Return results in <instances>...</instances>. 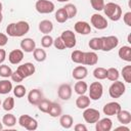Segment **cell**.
I'll list each match as a JSON object with an SVG mask.
<instances>
[{"instance_id": "obj_54", "label": "cell", "mask_w": 131, "mask_h": 131, "mask_svg": "<svg viewBox=\"0 0 131 131\" xmlns=\"http://www.w3.org/2000/svg\"><path fill=\"white\" fill-rule=\"evenodd\" d=\"M0 12H2V3L0 2Z\"/></svg>"}, {"instance_id": "obj_46", "label": "cell", "mask_w": 131, "mask_h": 131, "mask_svg": "<svg viewBox=\"0 0 131 131\" xmlns=\"http://www.w3.org/2000/svg\"><path fill=\"white\" fill-rule=\"evenodd\" d=\"M123 20H124V23H125L128 27H131V12H130V11H128V12H126V13L124 14Z\"/></svg>"}, {"instance_id": "obj_44", "label": "cell", "mask_w": 131, "mask_h": 131, "mask_svg": "<svg viewBox=\"0 0 131 131\" xmlns=\"http://www.w3.org/2000/svg\"><path fill=\"white\" fill-rule=\"evenodd\" d=\"M53 45H54V47H55L56 49H58V50H63V49H66V45H64V43H63V41H62V39H61L60 37H57L55 40H53Z\"/></svg>"}, {"instance_id": "obj_16", "label": "cell", "mask_w": 131, "mask_h": 131, "mask_svg": "<svg viewBox=\"0 0 131 131\" xmlns=\"http://www.w3.org/2000/svg\"><path fill=\"white\" fill-rule=\"evenodd\" d=\"M74 29L77 33L81 35H88L91 33V27L87 21H82V20L77 21L74 26Z\"/></svg>"}, {"instance_id": "obj_25", "label": "cell", "mask_w": 131, "mask_h": 131, "mask_svg": "<svg viewBox=\"0 0 131 131\" xmlns=\"http://www.w3.org/2000/svg\"><path fill=\"white\" fill-rule=\"evenodd\" d=\"M61 112H62V108H61V106H60L59 103H57V102H51L47 114H49V116L52 117V118H57V117H59L61 115Z\"/></svg>"}, {"instance_id": "obj_55", "label": "cell", "mask_w": 131, "mask_h": 131, "mask_svg": "<svg viewBox=\"0 0 131 131\" xmlns=\"http://www.w3.org/2000/svg\"><path fill=\"white\" fill-rule=\"evenodd\" d=\"M0 104H1V100H0Z\"/></svg>"}, {"instance_id": "obj_23", "label": "cell", "mask_w": 131, "mask_h": 131, "mask_svg": "<svg viewBox=\"0 0 131 131\" xmlns=\"http://www.w3.org/2000/svg\"><path fill=\"white\" fill-rule=\"evenodd\" d=\"M119 57L125 61H128L130 62L131 61V47L130 46H122L120 49H119Z\"/></svg>"}, {"instance_id": "obj_37", "label": "cell", "mask_w": 131, "mask_h": 131, "mask_svg": "<svg viewBox=\"0 0 131 131\" xmlns=\"http://www.w3.org/2000/svg\"><path fill=\"white\" fill-rule=\"evenodd\" d=\"M2 106H3V110H5V111H7V112L13 110V107H14V98L11 97V96H8V97L5 98V100L3 101Z\"/></svg>"}, {"instance_id": "obj_19", "label": "cell", "mask_w": 131, "mask_h": 131, "mask_svg": "<svg viewBox=\"0 0 131 131\" xmlns=\"http://www.w3.org/2000/svg\"><path fill=\"white\" fill-rule=\"evenodd\" d=\"M88 75V70L86 67L84 66H78L76 67L74 70H73V78L76 79V80H83L87 77Z\"/></svg>"}, {"instance_id": "obj_24", "label": "cell", "mask_w": 131, "mask_h": 131, "mask_svg": "<svg viewBox=\"0 0 131 131\" xmlns=\"http://www.w3.org/2000/svg\"><path fill=\"white\" fill-rule=\"evenodd\" d=\"M117 119L121 124L127 125L131 122V114H130V112L121 108V111L117 114Z\"/></svg>"}, {"instance_id": "obj_22", "label": "cell", "mask_w": 131, "mask_h": 131, "mask_svg": "<svg viewBox=\"0 0 131 131\" xmlns=\"http://www.w3.org/2000/svg\"><path fill=\"white\" fill-rule=\"evenodd\" d=\"M53 30V24L49 19H43L39 23V31L45 35L49 34Z\"/></svg>"}, {"instance_id": "obj_42", "label": "cell", "mask_w": 131, "mask_h": 131, "mask_svg": "<svg viewBox=\"0 0 131 131\" xmlns=\"http://www.w3.org/2000/svg\"><path fill=\"white\" fill-rule=\"evenodd\" d=\"M50 103H51V101H49L48 99L43 98V99L38 103V108H39V111H41L42 113H48Z\"/></svg>"}, {"instance_id": "obj_49", "label": "cell", "mask_w": 131, "mask_h": 131, "mask_svg": "<svg viewBox=\"0 0 131 131\" xmlns=\"http://www.w3.org/2000/svg\"><path fill=\"white\" fill-rule=\"evenodd\" d=\"M5 57H6V51L0 48V64L5 60Z\"/></svg>"}, {"instance_id": "obj_7", "label": "cell", "mask_w": 131, "mask_h": 131, "mask_svg": "<svg viewBox=\"0 0 131 131\" xmlns=\"http://www.w3.org/2000/svg\"><path fill=\"white\" fill-rule=\"evenodd\" d=\"M35 8L39 13L46 14L51 13L54 10V3L49 0H38L35 4Z\"/></svg>"}, {"instance_id": "obj_8", "label": "cell", "mask_w": 131, "mask_h": 131, "mask_svg": "<svg viewBox=\"0 0 131 131\" xmlns=\"http://www.w3.org/2000/svg\"><path fill=\"white\" fill-rule=\"evenodd\" d=\"M83 119L85 120L86 123L89 124H95L99 119H100V113L99 111L92 108V107H87L83 112Z\"/></svg>"}, {"instance_id": "obj_10", "label": "cell", "mask_w": 131, "mask_h": 131, "mask_svg": "<svg viewBox=\"0 0 131 131\" xmlns=\"http://www.w3.org/2000/svg\"><path fill=\"white\" fill-rule=\"evenodd\" d=\"M36 69H35V66L32 63V62H25L20 66L17 67L16 69V72L25 79V78H28L30 76H32L34 73H35Z\"/></svg>"}, {"instance_id": "obj_39", "label": "cell", "mask_w": 131, "mask_h": 131, "mask_svg": "<svg viewBox=\"0 0 131 131\" xmlns=\"http://www.w3.org/2000/svg\"><path fill=\"white\" fill-rule=\"evenodd\" d=\"M122 76L126 83H131V66H125L122 69Z\"/></svg>"}, {"instance_id": "obj_40", "label": "cell", "mask_w": 131, "mask_h": 131, "mask_svg": "<svg viewBox=\"0 0 131 131\" xmlns=\"http://www.w3.org/2000/svg\"><path fill=\"white\" fill-rule=\"evenodd\" d=\"M11 74H12V70L10 67H8L7 64H1L0 66V77L8 78L11 76Z\"/></svg>"}, {"instance_id": "obj_33", "label": "cell", "mask_w": 131, "mask_h": 131, "mask_svg": "<svg viewBox=\"0 0 131 131\" xmlns=\"http://www.w3.org/2000/svg\"><path fill=\"white\" fill-rule=\"evenodd\" d=\"M120 77V73L118 71V69L116 68H110L106 70V78L110 80V81H117Z\"/></svg>"}, {"instance_id": "obj_32", "label": "cell", "mask_w": 131, "mask_h": 131, "mask_svg": "<svg viewBox=\"0 0 131 131\" xmlns=\"http://www.w3.org/2000/svg\"><path fill=\"white\" fill-rule=\"evenodd\" d=\"M55 19H56V21L59 23V24L66 23V21L69 19L68 14H67V12H66V10H64L63 7L57 9V11L55 12Z\"/></svg>"}, {"instance_id": "obj_35", "label": "cell", "mask_w": 131, "mask_h": 131, "mask_svg": "<svg viewBox=\"0 0 131 131\" xmlns=\"http://www.w3.org/2000/svg\"><path fill=\"white\" fill-rule=\"evenodd\" d=\"M63 8H64V10H66L69 18H73V17L76 16V14H77V7L74 4H71V3L66 4L63 6Z\"/></svg>"}, {"instance_id": "obj_52", "label": "cell", "mask_w": 131, "mask_h": 131, "mask_svg": "<svg viewBox=\"0 0 131 131\" xmlns=\"http://www.w3.org/2000/svg\"><path fill=\"white\" fill-rule=\"evenodd\" d=\"M3 129V124H2V122H0V131Z\"/></svg>"}, {"instance_id": "obj_29", "label": "cell", "mask_w": 131, "mask_h": 131, "mask_svg": "<svg viewBox=\"0 0 131 131\" xmlns=\"http://www.w3.org/2000/svg\"><path fill=\"white\" fill-rule=\"evenodd\" d=\"M2 124L6 127H13L16 124V118L12 114H6L2 118Z\"/></svg>"}, {"instance_id": "obj_26", "label": "cell", "mask_w": 131, "mask_h": 131, "mask_svg": "<svg viewBox=\"0 0 131 131\" xmlns=\"http://www.w3.org/2000/svg\"><path fill=\"white\" fill-rule=\"evenodd\" d=\"M73 123H74V120H73V117L70 116V115H60V118H59V124L62 128L64 129H70L72 126H73Z\"/></svg>"}, {"instance_id": "obj_18", "label": "cell", "mask_w": 131, "mask_h": 131, "mask_svg": "<svg viewBox=\"0 0 131 131\" xmlns=\"http://www.w3.org/2000/svg\"><path fill=\"white\" fill-rule=\"evenodd\" d=\"M20 48L25 52H33L36 48V42L32 38H25L20 41Z\"/></svg>"}, {"instance_id": "obj_3", "label": "cell", "mask_w": 131, "mask_h": 131, "mask_svg": "<svg viewBox=\"0 0 131 131\" xmlns=\"http://www.w3.org/2000/svg\"><path fill=\"white\" fill-rule=\"evenodd\" d=\"M126 90V86L121 81H114L113 84L108 88V94L112 98H119L121 97Z\"/></svg>"}, {"instance_id": "obj_45", "label": "cell", "mask_w": 131, "mask_h": 131, "mask_svg": "<svg viewBox=\"0 0 131 131\" xmlns=\"http://www.w3.org/2000/svg\"><path fill=\"white\" fill-rule=\"evenodd\" d=\"M10 77H11V80H12L13 82H17V83H18V82H21V81L24 80V78H23L16 71H15V72H12V74H11Z\"/></svg>"}, {"instance_id": "obj_17", "label": "cell", "mask_w": 131, "mask_h": 131, "mask_svg": "<svg viewBox=\"0 0 131 131\" xmlns=\"http://www.w3.org/2000/svg\"><path fill=\"white\" fill-rule=\"evenodd\" d=\"M24 58V51L20 49H14L8 54V59L12 64H18Z\"/></svg>"}, {"instance_id": "obj_31", "label": "cell", "mask_w": 131, "mask_h": 131, "mask_svg": "<svg viewBox=\"0 0 131 131\" xmlns=\"http://www.w3.org/2000/svg\"><path fill=\"white\" fill-rule=\"evenodd\" d=\"M71 59L72 61L76 62V63H80L83 64V60H84V52L81 50H74L71 54Z\"/></svg>"}, {"instance_id": "obj_30", "label": "cell", "mask_w": 131, "mask_h": 131, "mask_svg": "<svg viewBox=\"0 0 131 131\" xmlns=\"http://www.w3.org/2000/svg\"><path fill=\"white\" fill-rule=\"evenodd\" d=\"M33 55H34V58L35 60H37L38 62H41V61H44L47 57V54H46V51L42 48H35L34 51H33Z\"/></svg>"}, {"instance_id": "obj_38", "label": "cell", "mask_w": 131, "mask_h": 131, "mask_svg": "<svg viewBox=\"0 0 131 131\" xmlns=\"http://www.w3.org/2000/svg\"><path fill=\"white\" fill-rule=\"evenodd\" d=\"M88 45H89L90 49H92V50H100V47H101V41H100V38L94 37V38L90 39Z\"/></svg>"}, {"instance_id": "obj_5", "label": "cell", "mask_w": 131, "mask_h": 131, "mask_svg": "<svg viewBox=\"0 0 131 131\" xmlns=\"http://www.w3.org/2000/svg\"><path fill=\"white\" fill-rule=\"evenodd\" d=\"M18 124L30 131H34L38 128V122L29 115H21L18 118Z\"/></svg>"}, {"instance_id": "obj_13", "label": "cell", "mask_w": 131, "mask_h": 131, "mask_svg": "<svg viewBox=\"0 0 131 131\" xmlns=\"http://www.w3.org/2000/svg\"><path fill=\"white\" fill-rule=\"evenodd\" d=\"M43 99V93L40 89H32L28 94V101L33 105H38V103Z\"/></svg>"}, {"instance_id": "obj_28", "label": "cell", "mask_w": 131, "mask_h": 131, "mask_svg": "<svg viewBox=\"0 0 131 131\" xmlns=\"http://www.w3.org/2000/svg\"><path fill=\"white\" fill-rule=\"evenodd\" d=\"M12 90V83L9 80H0V94H7Z\"/></svg>"}, {"instance_id": "obj_14", "label": "cell", "mask_w": 131, "mask_h": 131, "mask_svg": "<svg viewBox=\"0 0 131 131\" xmlns=\"http://www.w3.org/2000/svg\"><path fill=\"white\" fill-rule=\"evenodd\" d=\"M57 95L62 100H69L72 96V87L69 84H61L58 87Z\"/></svg>"}, {"instance_id": "obj_48", "label": "cell", "mask_w": 131, "mask_h": 131, "mask_svg": "<svg viewBox=\"0 0 131 131\" xmlns=\"http://www.w3.org/2000/svg\"><path fill=\"white\" fill-rule=\"evenodd\" d=\"M74 129L76 131H87V127L84 124H77V125H75Z\"/></svg>"}, {"instance_id": "obj_15", "label": "cell", "mask_w": 131, "mask_h": 131, "mask_svg": "<svg viewBox=\"0 0 131 131\" xmlns=\"http://www.w3.org/2000/svg\"><path fill=\"white\" fill-rule=\"evenodd\" d=\"M113 127V122L110 118H103L99 119L95 123V129L96 131H110Z\"/></svg>"}, {"instance_id": "obj_11", "label": "cell", "mask_w": 131, "mask_h": 131, "mask_svg": "<svg viewBox=\"0 0 131 131\" xmlns=\"http://www.w3.org/2000/svg\"><path fill=\"white\" fill-rule=\"evenodd\" d=\"M91 25L97 30H104L107 27V20L101 14L94 13L91 16Z\"/></svg>"}, {"instance_id": "obj_53", "label": "cell", "mask_w": 131, "mask_h": 131, "mask_svg": "<svg viewBox=\"0 0 131 131\" xmlns=\"http://www.w3.org/2000/svg\"><path fill=\"white\" fill-rule=\"evenodd\" d=\"M58 2H68V1H70V0H57Z\"/></svg>"}, {"instance_id": "obj_21", "label": "cell", "mask_w": 131, "mask_h": 131, "mask_svg": "<svg viewBox=\"0 0 131 131\" xmlns=\"http://www.w3.org/2000/svg\"><path fill=\"white\" fill-rule=\"evenodd\" d=\"M90 98L89 96H86L85 94L79 95V97L76 99V106L80 110H85L90 105Z\"/></svg>"}, {"instance_id": "obj_36", "label": "cell", "mask_w": 131, "mask_h": 131, "mask_svg": "<svg viewBox=\"0 0 131 131\" xmlns=\"http://www.w3.org/2000/svg\"><path fill=\"white\" fill-rule=\"evenodd\" d=\"M26 92H27V89H26V87L24 85L18 84L13 88V94H14V96H16L18 98L24 97L26 95Z\"/></svg>"}, {"instance_id": "obj_1", "label": "cell", "mask_w": 131, "mask_h": 131, "mask_svg": "<svg viewBox=\"0 0 131 131\" xmlns=\"http://www.w3.org/2000/svg\"><path fill=\"white\" fill-rule=\"evenodd\" d=\"M29 31H30V25L25 20L11 23L6 27V33L10 37H23Z\"/></svg>"}, {"instance_id": "obj_6", "label": "cell", "mask_w": 131, "mask_h": 131, "mask_svg": "<svg viewBox=\"0 0 131 131\" xmlns=\"http://www.w3.org/2000/svg\"><path fill=\"white\" fill-rule=\"evenodd\" d=\"M89 98L92 100H98L103 94V86L100 82H92L89 87Z\"/></svg>"}, {"instance_id": "obj_41", "label": "cell", "mask_w": 131, "mask_h": 131, "mask_svg": "<svg viewBox=\"0 0 131 131\" xmlns=\"http://www.w3.org/2000/svg\"><path fill=\"white\" fill-rule=\"evenodd\" d=\"M41 45L44 48L50 47L51 45H53V38L50 35H48V34L47 35H44L42 37V39H41Z\"/></svg>"}, {"instance_id": "obj_47", "label": "cell", "mask_w": 131, "mask_h": 131, "mask_svg": "<svg viewBox=\"0 0 131 131\" xmlns=\"http://www.w3.org/2000/svg\"><path fill=\"white\" fill-rule=\"evenodd\" d=\"M7 41H8V37L3 34V33H0V47H3L7 44Z\"/></svg>"}, {"instance_id": "obj_20", "label": "cell", "mask_w": 131, "mask_h": 131, "mask_svg": "<svg viewBox=\"0 0 131 131\" xmlns=\"http://www.w3.org/2000/svg\"><path fill=\"white\" fill-rule=\"evenodd\" d=\"M98 61V55L94 51H89V52H84V60L83 64L87 66H94Z\"/></svg>"}, {"instance_id": "obj_43", "label": "cell", "mask_w": 131, "mask_h": 131, "mask_svg": "<svg viewBox=\"0 0 131 131\" xmlns=\"http://www.w3.org/2000/svg\"><path fill=\"white\" fill-rule=\"evenodd\" d=\"M90 3H91V6L94 10H97V11L103 10L104 0H90Z\"/></svg>"}, {"instance_id": "obj_50", "label": "cell", "mask_w": 131, "mask_h": 131, "mask_svg": "<svg viewBox=\"0 0 131 131\" xmlns=\"http://www.w3.org/2000/svg\"><path fill=\"white\" fill-rule=\"evenodd\" d=\"M122 129H123V130H126V131H129V130H130L128 127H125V126H120V127L117 128V130H122Z\"/></svg>"}, {"instance_id": "obj_12", "label": "cell", "mask_w": 131, "mask_h": 131, "mask_svg": "<svg viewBox=\"0 0 131 131\" xmlns=\"http://www.w3.org/2000/svg\"><path fill=\"white\" fill-rule=\"evenodd\" d=\"M120 111H121V105H120V103L117 102V101L108 102V103L104 104V106H103V108H102L103 114L106 115V116H115V115H117Z\"/></svg>"}, {"instance_id": "obj_27", "label": "cell", "mask_w": 131, "mask_h": 131, "mask_svg": "<svg viewBox=\"0 0 131 131\" xmlns=\"http://www.w3.org/2000/svg\"><path fill=\"white\" fill-rule=\"evenodd\" d=\"M74 90L77 94L79 95H82V94H85L86 91L88 90V85L86 84V82H84L83 80H78V82L75 84L74 86Z\"/></svg>"}, {"instance_id": "obj_9", "label": "cell", "mask_w": 131, "mask_h": 131, "mask_svg": "<svg viewBox=\"0 0 131 131\" xmlns=\"http://www.w3.org/2000/svg\"><path fill=\"white\" fill-rule=\"evenodd\" d=\"M60 38L62 39L64 45H66V48H74L76 46V36H75V33L71 30H66L61 33L60 35Z\"/></svg>"}, {"instance_id": "obj_4", "label": "cell", "mask_w": 131, "mask_h": 131, "mask_svg": "<svg viewBox=\"0 0 131 131\" xmlns=\"http://www.w3.org/2000/svg\"><path fill=\"white\" fill-rule=\"evenodd\" d=\"M100 41H101L100 50H102V51H111L114 48H116L119 44V39L116 36L100 37Z\"/></svg>"}, {"instance_id": "obj_34", "label": "cell", "mask_w": 131, "mask_h": 131, "mask_svg": "<svg viewBox=\"0 0 131 131\" xmlns=\"http://www.w3.org/2000/svg\"><path fill=\"white\" fill-rule=\"evenodd\" d=\"M93 76L97 80H103V79H105L106 78V69L101 68V67L95 68L94 71H93Z\"/></svg>"}, {"instance_id": "obj_2", "label": "cell", "mask_w": 131, "mask_h": 131, "mask_svg": "<svg viewBox=\"0 0 131 131\" xmlns=\"http://www.w3.org/2000/svg\"><path fill=\"white\" fill-rule=\"evenodd\" d=\"M103 11L105 13V15L114 21H117L121 18L122 16V8L119 4L114 3V2H108L106 4H104L103 7Z\"/></svg>"}, {"instance_id": "obj_51", "label": "cell", "mask_w": 131, "mask_h": 131, "mask_svg": "<svg viewBox=\"0 0 131 131\" xmlns=\"http://www.w3.org/2000/svg\"><path fill=\"white\" fill-rule=\"evenodd\" d=\"M2 19H3V15H2V12H0V23L2 21Z\"/></svg>"}]
</instances>
